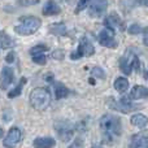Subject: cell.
<instances>
[{"mask_svg":"<svg viewBox=\"0 0 148 148\" xmlns=\"http://www.w3.org/2000/svg\"><path fill=\"white\" fill-rule=\"evenodd\" d=\"M1 136H3V129L0 127V138H1Z\"/></svg>","mask_w":148,"mask_h":148,"instance_id":"obj_33","label":"cell"},{"mask_svg":"<svg viewBox=\"0 0 148 148\" xmlns=\"http://www.w3.org/2000/svg\"><path fill=\"white\" fill-rule=\"evenodd\" d=\"M69 148H83V143H82V140L78 138V139H77V140L74 142V143H73Z\"/></svg>","mask_w":148,"mask_h":148,"instance_id":"obj_29","label":"cell"},{"mask_svg":"<svg viewBox=\"0 0 148 148\" xmlns=\"http://www.w3.org/2000/svg\"><path fill=\"white\" fill-rule=\"evenodd\" d=\"M97 40L101 46L108 47V48H117V40L114 39V31L110 30V29H103L99 33L97 36Z\"/></svg>","mask_w":148,"mask_h":148,"instance_id":"obj_6","label":"cell"},{"mask_svg":"<svg viewBox=\"0 0 148 148\" xmlns=\"http://www.w3.org/2000/svg\"><path fill=\"white\" fill-rule=\"evenodd\" d=\"M21 138H22V134H21V130L18 127H12L7 134V138L3 142V146L5 148H14L17 147V144L21 142Z\"/></svg>","mask_w":148,"mask_h":148,"instance_id":"obj_7","label":"cell"},{"mask_svg":"<svg viewBox=\"0 0 148 148\" xmlns=\"http://www.w3.org/2000/svg\"><path fill=\"white\" fill-rule=\"evenodd\" d=\"M130 97L134 100L146 99V97H148V88L144 86H134L130 92Z\"/></svg>","mask_w":148,"mask_h":148,"instance_id":"obj_14","label":"cell"},{"mask_svg":"<svg viewBox=\"0 0 148 148\" xmlns=\"http://www.w3.org/2000/svg\"><path fill=\"white\" fill-rule=\"evenodd\" d=\"M131 57H133V55H131L130 57H127V53H126L125 56L120 60L121 70H122L125 74H127V75L129 74H131V72H133V68H131Z\"/></svg>","mask_w":148,"mask_h":148,"instance_id":"obj_18","label":"cell"},{"mask_svg":"<svg viewBox=\"0 0 148 148\" xmlns=\"http://www.w3.org/2000/svg\"><path fill=\"white\" fill-rule=\"evenodd\" d=\"M108 0H94L92 4L90 5V16L91 17H100L103 13L107 10Z\"/></svg>","mask_w":148,"mask_h":148,"instance_id":"obj_8","label":"cell"},{"mask_svg":"<svg viewBox=\"0 0 148 148\" xmlns=\"http://www.w3.org/2000/svg\"><path fill=\"white\" fill-rule=\"evenodd\" d=\"M131 123H133L134 126H136V127L143 129L148 125V118L144 114L138 113V114H134L133 117H131Z\"/></svg>","mask_w":148,"mask_h":148,"instance_id":"obj_19","label":"cell"},{"mask_svg":"<svg viewBox=\"0 0 148 148\" xmlns=\"http://www.w3.org/2000/svg\"><path fill=\"white\" fill-rule=\"evenodd\" d=\"M127 31H129V34H139V33H142V27L139 25H131L127 29Z\"/></svg>","mask_w":148,"mask_h":148,"instance_id":"obj_27","label":"cell"},{"mask_svg":"<svg viewBox=\"0 0 148 148\" xmlns=\"http://www.w3.org/2000/svg\"><path fill=\"white\" fill-rule=\"evenodd\" d=\"M92 75L97 77V78H100V79H104V78H105L104 70H103L101 68H99V66H95L94 69H92Z\"/></svg>","mask_w":148,"mask_h":148,"instance_id":"obj_25","label":"cell"},{"mask_svg":"<svg viewBox=\"0 0 148 148\" xmlns=\"http://www.w3.org/2000/svg\"><path fill=\"white\" fill-rule=\"evenodd\" d=\"M13 79H14V72H13L12 68H3L1 73H0V87H1V90H7L9 84L13 82Z\"/></svg>","mask_w":148,"mask_h":148,"instance_id":"obj_9","label":"cell"},{"mask_svg":"<svg viewBox=\"0 0 148 148\" xmlns=\"http://www.w3.org/2000/svg\"><path fill=\"white\" fill-rule=\"evenodd\" d=\"M53 88H55V96L57 100L65 99L69 95V90L65 84H62L61 82H55L53 83Z\"/></svg>","mask_w":148,"mask_h":148,"instance_id":"obj_15","label":"cell"},{"mask_svg":"<svg viewBox=\"0 0 148 148\" xmlns=\"http://www.w3.org/2000/svg\"><path fill=\"white\" fill-rule=\"evenodd\" d=\"M49 33L56 35V36H62L66 34V26H65L62 22L52 23V25L49 26Z\"/></svg>","mask_w":148,"mask_h":148,"instance_id":"obj_17","label":"cell"},{"mask_svg":"<svg viewBox=\"0 0 148 148\" xmlns=\"http://www.w3.org/2000/svg\"><path fill=\"white\" fill-rule=\"evenodd\" d=\"M94 53H95V48L91 44V42L87 38H82V40L79 42V44H78L77 51L70 55V59L78 60V59H82V57H90Z\"/></svg>","mask_w":148,"mask_h":148,"instance_id":"obj_5","label":"cell"},{"mask_svg":"<svg viewBox=\"0 0 148 148\" xmlns=\"http://www.w3.org/2000/svg\"><path fill=\"white\" fill-rule=\"evenodd\" d=\"M104 25L107 29H110V30L114 31V27H118L121 31L125 30V25H123L122 20L118 17L117 13H110L104 21Z\"/></svg>","mask_w":148,"mask_h":148,"instance_id":"obj_10","label":"cell"},{"mask_svg":"<svg viewBox=\"0 0 148 148\" xmlns=\"http://www.w3.org/2000/svg\"><path fill=\"white\" fill-rule=\"evenodd\" d=\"M114 88L118 92L123 94V92H126L129 90V81L126 78H123V77H118L114 81Z\"/></svg>","mask_w":148,"mask_h":148,"instance_id":"obj_20","label":"cell"},{"mask_svg":"<svg viewBox=\"0 0 148 148\" xmlns=\"http://www.w3.org/2000/svg\"><path fill=\"white\" fill-rule=\"evenodd\" d=\"M26 83V78H21V82L18 83V86L16 88H13L12 91L8 92V97L9 99H13V97H17L21 95V91H22V86Z\"/></svg>","mask_w":148,"mask_h":148,"instance_id":"obj_21","label":"cell"},{"mask_svg":"<svg viewBox=\"0 0 148 148\" xmlns=\"http://www.w3.org/2000/svg\"><path fill=\"white\" fill-rule=\"evenodd\" d=\"M0 42H1V47L3 48H8V47H10V46H13V42H12V39L9 38L8 35H5V34H0Z\"/></svg>","mask_w":148,"mask_h":148,"instance_id":"obj_23","label":"cell"},{"mask_svg":"<svg viewBox=\"0 0 148 148\" xmlns=\"http://www.w3.org/2000/svg\"><path fill=\"white\" fill-rule=\"evenodd\" d=\"M100 127L105 138L108 140H112L113 136L121 135V131H122L121 118L114 114H105L100 120Z\"/></svg>","mask_w":148,"mask_h":148,"instance_id":"obj_1","label":"cell"},{"mask_svg":"<svg viewBox=\"0 0 148 148\" xmlns=\"http://www.w3.org/2000/svg\"><path fill=\"white\" fill-rule=\"evenodd\" d=\"M29 100H30V104L34 109L43 112L51 104V94L44 87H38V88H34L30 92Z\"/></svg>","mask_w":148,"mask_h":148,"instance_id":"obj_2","label":"cell"},{"mask_svg":"<svg viewBox=\"0 0 148 148\" xmlns=\"http://www.w3.org/2000/svg\"><path fill=\"white\" fill-rule=\"evenodd\" d=\"M42 26V20L38 17H22L20 25L14 27V31L20 35H31Z\"/></svg>","mask_w":148,"mask_h":148,"instance_id":"obj_3","label":"cell"},{"mask_svg":"<svg viewBox=\"0 0 148 148\" xmlns=\"http://www.w3.org/2000/svg\"><path fill=\"white\" fill-rule=\"evenodd\" d=\"M90 1H91V0H79V1H78V5H77V8H75V13H78V12H81V10H83L84 8H86L87 5L90 4Z\"/></svg>","mask_w":148,"mask_h":148,"instance_id":"obj_26","label":"cell"},{"mask_svg":"<svg viewBox=\"0 0 148 148\" xmlns=\"http://www.w3.org/2000/svg\"><path fill=\"white\" fill-rule=\"evenodd\" d=\"M52 57H53L55 60H62L64 59V51H55L53 53H52Z\"/></svg>","mask_w":148,"mask_h":148,"instance_id":"obj_28","label":"cell"},{"mask_svg":"<svg viewBox=\"0 0 148 148\" xmlns=\"http://www.w3.org/2000/svg\"><path fill=\"white\" fill-rule=\"evenodd\" d=\"M42 12H43L44 16H56L61 12V9H60V7L53 1V0H48V1H46Z\"/></svg>","mask_w":148,"mask_h":148,"instance_id":"obj_12","label":"cell"},{"mask_svg":"<svg viewBox=\"0 0 148 148\" xmlns=\"http://www.w3.org/2000/svg\"><path fill=\"white\" fill-rule=\"evenodd\" d=\"M143 43L148 47V26L143 30Z\"/></svg>","mask_w":148,"mask_h":148,"instance_id":"obj_31","label":"cell"},{"mask_svg":"<svg viewBox=\"0 0 148 148\" xmlns=\"http://www.w3.org/2000/svg\"><path fill=\"white\" fill-rule=\"evenodd\" d=\"M55 130H56L60 140L65 142V143L72 140L74 135V126L69 121H56L55 122Z\"/></svg>","mask_w":148,"mask_h":148,"instance_id":"obj_4","label":"cell"},{"mask_svg":"<svg viewBox=\"0 0 148 148\" xmlns=\"http://www.w3.org/2000/svg\"><path fill=\"white\" fill-rule=\"evenodd\" d=\"M33 62H35V64H38V65H46L47 56L46 55H43V53L35 55V56H33Z\"/></svg>","mask_w":148,"mask_h":148,"instance_id":"obj_24","label":"cell"},{"mask_svg":"<svg viewBox=\"0 0 148 148\" xmlns=\"http://www.w3.org/2000/svg\"><path fill=\"white\" fill-rule=\"evenodd\" d=\"M5 61L7 62H13L14 61V52H9V53L7 55V56H5Z\"/></svg>","mask_w":148,"mask_h":148,"instance_id":"obj_30","label":"cell"},{"mask_svg":"<svg viewBox=\"0 0 148 148\" xmlns=\"http://www.w3.org/2000/svg\"><path fill=\"white\" fill-rule=\"evenodd\" d=\"M109 105H112L113 108H116V109L121 110V112H123V113H129L131 109H133V104L130 103L129 97H121V100H118L117 104L113 103V104H109Z\"/></svg>","mask_w":148,"mask_h":148,"instance_id":"obj_13","label":"cell"},{"mask_svg":"<svg viewBox=\"0 0 148 148\" xmlns=\"http://www.w3.org/2000/svg\"><path fill=\"white\" fill-rule=\"evenodd\" d=\"M33 144L34 148H53L56 146V140L49 136H44V138H36Z\"/></svg>","mask_w":148,"mask_h":148,"instance_id":"obj_11","label":"cell"},{"mask_svg":"<svg viewBox=\"0 0 148 148\" xmlns=\"http://www.w3.org/2000/svg\"><path fill=\"white\" fill-rule=\"evenodd\" d=\"M144 78H146V79H147V81H148V70H147V72H146V73H144Z\"/></svg>","mask_w":148,"mask_h":148,"instance_id":"obj_32","label":"cell"},{"mask_svg":"<svg viewBox=\"0 0 148 148\" xmlns=\"http://www.w3.org/2000/svg\"><path fill=\"white\" fill-rule=\"evenodd\" d=\"M130 148H148V136L134 135L131 139Z\"/></svg>","mask_w":148,"mask_h":148,"instance_id":"obj_16","label":"cell"},{"mask_svg":"<svg viewBox=\"0 0 148 148\" xmlns=\"http://www.w3.org/2000/svg\"><path fill=\"white\" fill-rule=\"evenodd\" d=\"M47 49H48V47L44 46V44H40V46H35V47H33V48L30 49V55H31V56H35V55H40V53H43V52H46Z\"/></svg>","mask_w":148,"mask_h":148,"instance_id":"obj_22","label":"cell"}]
</instances>
